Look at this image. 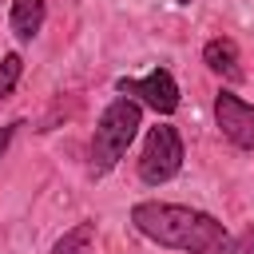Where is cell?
Returning a JSON list of instances; mask_svg holds the SVG:
<instances>
[{
  "label": "cell",
  "mask_w": 254,
  "mask_h": 254,
  "mask_svg": "<svg viewBox=\"0 0 254 254\" xmlns=\"http://www.w3.org/2000/svg\"><path fill=\"white\" fill-rule=\"evenodd\" d=\"M131 222L143 238L183 254H234V234L206 210L179 202H135Z\"/></svg>",
  "instance_id": "cell-1"
},
{
  "label": "cell",
  "mask_w": 254,
  "mask_h": 254,
  "mask_svg": "<svg viewBox=\"0 0 254 254\" xmlns=\"http://www.w3.org/2000/svg\"><path fill=\"white\" fill-rule=\"evenodd\" d=\"M139 127H143V111H139V103L131 95H119V99H111L103 107V115L95 123V135H91V175L95 179H103L127 155Z\"/></svg>",
  "instance_id": "cell-2"
},
{
  "label": "cell",
  "mask_w": 254,
  "mask_h": 254,
  "mask_svg": "<svg viewBox=\"0 0 254 254\" xmlns=\"http://www.w3.org/2000/svg\"><path fill=\"white\" fill-rule=\"evenodd\" d=\"M179 171H183V139H179V131L175 127H151L147 143H143V155H139V179L147 187H159V183H171Z\"/></svg>",
  "instance_id": "cell-3"
},
{
  "label": "cell",
  "mask_w": 254,
  "mask_h": 254,
  "mask_svg": "<svg viewBox=\"0 0 254 254\" xmlns=\"http://www.w3.org/2000/svg\"><path fill=\"white\" fill-rule=\"evenodd\" d=\"M214 123L238 151H254V107L246 99H238L234 91H218L214 95Z\"/></svg>",
  "instance_id": "cell-4"
},
{
  "label": "cell",
  "mask_w": 254,
  "mask_h": 254,
  "mask_svg": "<svg viewBox=\"0 0 254 254\" xmlns=\"http://www.w3.org/2000/svg\"><path fill=\"white\" fill-rule=\"evenodd\" d=\"M123 95H139L151 111H159V115H171L175 107H179V83H175V75L167 71V67H155V71H147L143 79H119L115 83Z\"/></svg>",
  "instance_id": "cell-5"
},
{
  "label": "cell",
  "mask_w": 254,
  "mask_h": 254,
  "mask_svg": "<svg viewBox=\"0 0 254 254\" xmlns=\"http://www.w3.org/2000/svg\"><path fill=\"white\" fill-rule=\"evenodd\" d=\"M202 64L214 71V75H222V79H242V64H238V44L234 40H226V36H218V40H206V48H202Z\"/></svg>",
  "instance_id": "cell-6"
},
{
  "label": "cell",
  "mask_w": 254,
  "mask_h": 254,
  "mask_svg": "<svg viewBox=\"0 0 254 254\" xmlns=\"http://www.w3.org/2000/svg\"><path fill=\"white\" fill-rule=\"evenodd\" d=\"M44 16H48L44 0H12L8 24H12L16 40H24V44H28L32 36H40V28H44Z\"/></svg>",
  "instance_id": "cell-7"
},
{
  "label": "cell",
  "mask_w": 254,
  "mask_h": 254,
  "mask_svg": "<svg viewBox=\"0 0 254 254\" xmlns=\"http://www.w3.org/2000/svg\"><path fill=\"white\" fill-rule=\"evenodd\" d=\"M91 242H95V222H75L56 238L52 254H91Z\"/></svg>",
  "instance_id": "cell-8"
},
{
  "label": "cell",
  "mask_w": 254,
  "mask_h": 254,
  "mask_svg": "<svg viewBox=\"0 0 254 254\" xmlns=\"http://www.w3.org/2000/svg\"><path fill=\"white\" fill-rule=\"evenodd\" d=\"M20 71H24V60H20L16 52H8V56L0 60V99H4V95H12V87H16Z\"/></svg>",
  "instance_id": "cell-9"
},
{
  "label": "cell",
  "mask_w": 254,
  "mask_h": 254,
  "mask_svg": "<svg viewBox=\"0 0 254 254\" xmlns=\"http://www.w3.org/2000/svg\"><path fill=\"white\" fill-rule=\"evenodd\" d=\"M234 250H238V254H254V226H250L242 238H234Z\"/></svg>",
  "instance_id": "cell-10"
},
{
  "label": "cell",
  "mask_w": 254,
  "mask_h": 254,
  "mask_svg": "<svg viewBox=\"0 0 254 254\" xmlns=\"http://www.w3.org/2000/svg\"><path fill=\"white\" fill-rule=\"evenodd\" d=\"M16 127H20V123H8V127H0V159H4V151H8V143H12V135H16Z\"/></svg>",
  "instance_id": "cell-11"
},
{
  "label": "cell",
  "mask_w": 254,
  "mask_h": 254,
  "mask_svg": "<svg viewBox=\"0 0 254 254\" xmlns=\"http://www.w3.org/2000/svg\"><path fill=\"white\" fill-rule=\"evenodd\" d=\"M179 4H190V0H179Z\"/></svg>",
  "instance_id": "cell-12"
}]
</instances>
